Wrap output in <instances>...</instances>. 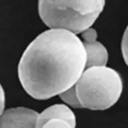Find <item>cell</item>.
<instances>
[{
    "label": "cell",
    "instance_id": "6da1fadb",
    "mask_svg": "<svg viewBox=\"0 0 128 128\" xmlns=\"http://www.w3.org/2000/svg\"><path fill=\"white\" fill-rule=\"evenodd\" d=\"M86 64L83 42L74 33L50 29L37 36L24 51L18 78L28 94L45 100L74 86Z\"/></svg>",
    "mask_w": 128,
    "mask_h": 128
},
{
    "label": "cell",
    "instance_id": "7a4b0ae2",
    "mask_svg": "<svg viewBox=\"0 0 128 128\" xmlns=\"http://www.w3.org/2000/svg\"><path fill=\"white\" fill-rule=\"evenodd\" d=\"M105 6V0H38V13L51 29L75 34L90 28Z\"/></svg>",
    "mask_w": 128,
    "mask_h": 128
},
{
    "label": "cell",
    "instance_id": "3957f363",
    "mask_svg": "<svg viewBox=\"0 0 128 128\" xmlns=\"http://www.w3.org/2000/svg\"><path fill=\"white\" fill-rule=\"evenodd\" d=\"M74 87L82 108L102 110L117 102L122 91V80L112 68L91 66L83 71Z\"/></svg>",
    "mask_w": 128,
    "mask_h": 128
},
{
    "label": "cell",
    "instance_id": "277c9868",
    "mask_svg": "<svg viewBox=\"0 0 128 128\" xmlns=\"http://www.w3.org/2000/svg\"><path fill=\"white\" fill-rule=\"evenodd\" d=\"M38 114L25 107L12 108L0 116V128H34Z\"/></svg>",
    "mask_w": 128,
    "mask_h": 128
},
{
    "label": "cell",
    "instance_id": "5b68a950",
    "mask_svg": "<svg viewBox=\"0 0 128 128\" xmlns=\"http://www.w3.org/2000/svg\"><path fill=\"white\" fill-rule=\"evenodd\" d=\"M86 53V68L91 66H106L108 60V53L102 43L99 42H83Z\"/></svg>",
    "mask_w": 128,
    "mask_h": 128
},
{
    "label": "cell",
    "instance_id": "8992f818",
    "mask_svg": "<svg viewBox=\"0 0 128 128\" xmlns=\"http://www.w3.org/2000/svg\"><path fill=\"white\" fill-rule=\"evenodd\" d=\"M76 119L64 118H50L45 120L38 125H35L34 128H75Z\"/></svg>",
    "mask_w": 128,
    "mask_h": 128
},
{
    "label": "cell",
    "instance_id": "52a82bcc",
    "mask_svg": "<svg viewBox=\"0 0 128 128\" xmlns=\"http://www.w3.org/2000/svg\"><path fill=\"white\" fill-rule=\"evenodd\" d=\"M59 96L62 98V100H63L64 102L70 106L74 108H82L78 99L77 94H76L74 86L70 88L69 90H66L65 92H63V93L60 94Z\"/></svg>",
    "mask_w": 128,
    "mask_h": 128
},
{
    "label": "cell",
    "instance_id": "ba28073f",
    "mask_svg": "<svg viewBox=\"0 0 128 128\" xmlns=\"http://www.w3.org/2000/svg\"><path fill=\"white\" fill-rule=\"evenodd\" d=\"M122 53L124 61L128 66V26L124 32L122 40Z\"/></svg>",
    "mask_w": 128,
    "mask_h": 128
},
{
    "label": "cell",
    "instance_id": "9c48e42d",
    "mask_svg": "<svg viewBox=\"0 0 128 128\" xmlns=\"http://www.w3.org/2000/svg\"><path fill=\"white\" fill-rule=\"evenodd\" d=\"M98 34L93 28H88L85 30L83 32H82V38L83 39V42H91L97 40Z\"/></svg>",
    "mask_w": 128,
    "mask_h": 128
},
{
    "label": "cell",
    "instance_id": "30bf717a",
    "mask_svg": "<svg viewBox=\"0 0 128 128\" xmlns=\"http://www.w3.org/2000/svg\"><path fill=\"white\" fill-rule=\"evenodd\" d=\"M4 107H5V94L2 85L0 84V116L3 113Z\"/></svg>",
    "mask_w": 128,
    "mask_h": 128
}]
</instances>
